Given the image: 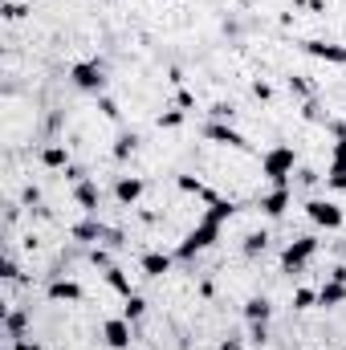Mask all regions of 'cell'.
I'll list each match as a JSON object with an SVG mask.
<instances>
[{
    "instance_id": "603a6c76",
    "label": "cell",
    "mask_w": 346,
    "mask_h": 350,
    "mask_svg": "<svg viewBox=\"0 0 346 350\" xmlns=\"http://www.w3.org/2000/svg\"><path fill=\"white\" fill-rule=\"evenodd\" d=\"M135 147H139V139H135V135H118V147H114V159H127V155H135Z\"/></svg>"
},
{
    "instance_id": "e0dca14e",
    "label": "cell",
    "mask_w": 346,
    "mask_h": 350,
    "mask_svg": "<svg viewBox=\"0 0 346 350\" xmlns=\"http://www.w3.org/2000/svg\"><path fill=\"white\" fill-rule=\"evenodd\" d=\"M41 163H45V167H62V172H66V167H70V151H66L62 143H53V147H45V151H41Z\"/></svg>"
},
{
    "instance_id": "5b68a950",
    "label": "cell",
    "mask_w": 346,
    "mask_h": 350,
    "mask_svg": "<svg viewBox=\"0 0 346 350\" xmlns=\"http://www.w3.org/2000/svg\"><path fill=\"white\" fill-rule=\"evenodd\" d=\"M306 216H310L318 228H326V232L343 228V208H338L334 200H310V204H306Z\"/></svg>"
},
{
    "instance_id": "9a60e30c",
    "label": "cell",
    "mask_w": 346,
    "mask_h": 350,
    "mask_svg": "<svg viewBox=\"0 0 346 350\" xmlns=\"http://www.w3.org/2000/svg\"><path fill=\"white\" fill-rule=\"evenodd\" d=\"M346 301V281H338V277H330L322 289H318V306H326V310H334V306H343Z\"/></svg>"
},
{
    "instance_id": "7a4b0ae2",
    "label": "cell",
    "mask_w": 346,
    "mask_h": 350,
    "mask_svg": "<svg viewBox=\"0 0 346 350\" xmlns=\"http://www.w3.org/2000/svg\"><path fill=\"white\" fill-rule=\"evenodd\" d=\"M293 167H297V155H293V147H273V151H265V159H261V172H265V179L273 183V187H285L289 183V175H293Z\"/></svg>"
},
{
    "instance_id": "484cf974",
    "label": "cell",
    "mask_w": 346,
    "mask_h": 350,
    "mask_svg": "<svg viewBox=\"0 0 346 350\" xmlns=\"http://www.w3.org/2000/svg\"><path fill=\"white\" fill-rule=\"evenodd\" d=\"M8 338H25V314H8Z\"/></svg>"
},
{
    "instance_id": "6da1fadb",
    "label": "cell",
    "mask_w": 346,
    "mask_h": 350,
    "mask_svg": "<svg viewBox=\"0 0 346 350\" xmlns=\"http://www.w3.org/2000/svg\"><path fill=\"white\" fill-rule=\"evenodd\" d=\"M216 241H220V220H212V216H204V220H200V224H196V228H191V232H187L183 241H179V249H175V257H179V261H191L196 253H204V249H212Z\"/></svg>"
},
{
    "instance_id": "ac0fdd59",
    "label": "cell",
    "mask_w": 346,
    "mask_h": 350,
    "mask_svg": "<svg viewBox=\"0 0 346 350\" xmlns=\"http://www.w3.org/2000/svg\"><path fill=\"white\" fill-rule=\"evenodd\" d=\"M106 281H110V289H114L118 297H131V293H135V289H131V277H127L118 265H110V269H106Z\"/></svg>"
},
{
    "instance_id": "ffe728a7",
    "label": "cell",
    "mask_w": 346,
    "mask_h": 350,
    "mask_svg": "<svg viewBox=\"0 0 346 350\" xmlns=\"http://www.w3.org/2000/svg\"><path fill=\"white\" fill-rule=\"evenodd\" d=\"M232 212H237V204H232V200H212V208H208V216H212V220H220V224H224V220H232Z\"/></svg>"
},
{
    "instance_id": "7402d4cb",
    "label": "cell",
    "mask_w": 346,
    "mask_h": 350,
    "mask_svg": "<svg viewBox=\"0 0 346 350\" xmlns=\"http://www.w3.org/2000/svg\"><path fill=\"white\" fill-rule=\"evenodd\" d=\"M179 187H183V191H191V196H204V200H216V196H212V191H208V187H204L200 179H191V175H179Z\"/></svg>"
},
{
    "instance_id": "3957f363",
    "label": "cell",
    "mask_w": 346,
    "mask_h": 350,
    "mask_svg": "<svg viewBox=\"0 0 346 350\" xmlns=\"http://www.w3.org/2000/svg\"><path fill=\"white\" fill-rule=\"evenodd\" d=\"M314 253H318V237H297V241L285 245V253H281V269H285V273H302Z\"/></svg>"
},
{
    "instance_id": "8fae6325",
    "label": "cell",
    "mask_w": 346,
    "mask_h": 350,
    "mask_svg": "<svg viewBox=\"0 0 346 350\" xmlns=\"http://www.w3.org/2000/svg\"><path fill=\"white\" fill-rule=\"evenodd\" d=\"M45 297H49V301H82V285L70 281V277H53V281L45 285Z\"/></svg>"
},
{
    "instance_id": "2e32d148",
    "label": "cell",
    "mask_w": 346,
    "mask_h": 350,
    "mask_svg": "<svg viewBox=\"0 0 346 350\" xmlns=\"http://www.w3.org/2000/svg\"><path fill=\"white\" fill-rule=\"evenodd\" d=\"M172 265H175V257L172 253H143V273L147 277H163V273H172Z\"/></svg>"
},
{
    "instance_id": "5bb4252c",
    "label": "cell",
    "mask_w": 346,
    "mask_h": 350,
    "mask_svg": "<svg viewBox=\"0 0 346 350\" xmlns=\"http://www.w3.org/2000/svg\"><path fill=\"white\" fill-rule=\"evenodd\" d=\"M74 200L82 204V212H86V216H98V183H94V179L74 183Z\"/></svg>"
},
{
    "instance_id": "4316f807",
    "label": "cell",
    "mask_w": 346,
    "mask_h": 350,
    "mask_svg": "<svg viewBox=\"0 0 346 350\" xmlns=\"http://www.w3.org/2000/svg\"><path fill=\"white\" fill-rule=\"evenodd\" d=\"M183 122V110H168L163 118H159V126H179Z\"/></svg>"
},
{
    "instance_id": "d4e9b609",
    "label": "cell",
    "mask_w": 346,
    "mask_h": 350,
    "mask_svg": "<svg viewBox=\"0 0 346 350\" xmlns=\"http://www.w3.org/2000/svg\"><path fill=\"white\" fill-rule=\"evenodd\" d=\"M314 301H318V293H314V289H297V293H293V310H310Z\"/></svg>"
},
{
    "instance_id": "7c38bea8",
    "label": "cell",
    "mask_w": 346,
    "mask_h": 350,
    "mask_svg": "<svg viewBox=\"0 0 346 350\" xmlns=\"http://www.w3.org/2000/svg\"><path fill=\"white\" fill-rule=\"evenodd\" d=\"M139 196H143V179H139V175H118L114 200H118V204H139Z\"/></svg>"
},
{
    "instance_id": "8992f818",
    "label": "cell",
    "mask_w": 346,
    "mask_h": 350,
    "mask_svg": "<svg viewBox=\"0 0 346 350\" xmlns=\"http://www.w3.org/2000/svg\"><path fill=\"white\" fill-rule=\"evenodd\" d=\"M326 187L334 191H346V131L338 126V143H334V159L326 167Z\"/></svg>"
},
{
    "instance_id": "d6986e66",
    "label": "cell",
    "mask_w": 346,
    "mask_h": 350,
    "mask_svg": "<svg viewBox=\"0 0 346 350\" xmlns=\"http://www.w3.org/2000/svg\"><path fill=\"white\" fill-rule=\"evenodd\" d=\"M269 314H273L269 297H249V301H245V318H249V322H269Z\"/></svg>"
},
{
    "instance_id": "44dd1931",
    "label": "cell",
    "mask_w": 346,
    "mask_h": 350,
    "mask_svg": "<svg viewBox=\"0 0 346 350\" xmlns=\"http://www.w3.org/2000/svg\"><path fill=\"white\" fill-rule=\"evenodd\" d=\"M143 310H147V301H143L139 293H131V297H127V310H122V318H127V322H139V318H143Z\"/></svg>"
},
{
    "instance_id": "f1b7e54d",
    "label": "cell",
    "mask_w": 346,
    "mask_h": 350,
    "mask_svg": "<svg viewBox=\"0 0 346 350\" xmlns=\"http://www.w3.org/2000/svg\"><path fill=\"white\" fill-rule=\"evenodd\" d=\"M12 350H41L37 342H29V338H12Z\"/></svg>"
},
{
    "instance_id": "277c9868",
    "label": "cell",
    "mask_w": 346,
    "mask_h": 350,
    "mask_svg": "<svg viewBox=\"0 0 346 350\" xmlns=\"http://www.w3.org/2000/svg\"><path fill=\"white\" fill-rule=\"evenodd\" d=\"M70 82L78 90H86V94H102L106 90V70H102V62H78V66H70Z\"/></svg>"
},
{
    "instance_id": "83f0119b",
    "label": "cell",
    "mask_w": 346,
    "mask_h": 350,
    "mask_svg": "<svg viewBox=\"0 0 346 350\" xmlns=\"http://www.w3.org/2000/svg\"><path fill=\"white\" fill-rule=\"evenodd\" d=\"M98 106H102V114H106V118H118V106H114L110 98H102V94H98Z\"/></svg>"
},
{
    "instance_id": "52a82bcc",
    "label": "cell",
    "mask_w": 346,
    "mask_h": 350,
    "mask_svg": "<svg viewBox=\"0 0 346 350\" xmlns=\"http://www.w3.org/2000/svg\"><path fill=\"white\" fill-rule=\"evenodd\" d=\"M204 135H208L212 143H220V147H232V151H245V147H249V143H245V135H241V131H232L228 122H208V126H204Z\"/></svg>"
},
{
    "instance_id": "f546056e",
    "label": "cell",
    "mask_w": 346,
    "mask_h": 350,
    "mask_svg": "<svg viewBox=\"0 0 346 350\" xmlns=\"http://www.w3.org/2000/svg\"><path fill=\"white\" fill-rule=\"evenodd\" d=\"M4 277H8V281H16V277H21V273H16V261H4Z\"/></svg>"
},
{
    "instance_id": "30bf717a",
    "label": "cell",
    "mask_w": 346,
    "mask_h": 350,
    "mask_svg": "<svg viewBox=\"0 0 346 350\" xmlns=\"http://www.w3.org/2000/svg\"><path fill=\"white\" fill-rule=\"evenodd\" d=\"M289 204H293L289 183H285V187H273V191H265V196H261V212H265V216H273V220H277V216H285V208H289Z\"/></svg>"
},
{
    "instance_id": "9c48e42d",
    "label": "cell",
    "mask_w": 346,
    "mask_h": 350,
    "mask_svg": "<svg viewBox=\"0 0 346 350\" xmlns=\"http://www.w3.org/2000/svg\"><path fill=\"white\" fill-rule=\"evenodd\" d=\"M302 49L318 62H330V66H346V49L334 41H302Z\"/></svg>"
},
{
    "instance_id": "cb8c5ba5",
    "label": "cell",
    "mask_w": 346,
    "mask_h": 350,
    "mask_svg": "<svg viewBox=\"0 0 346 350\" xmlns=\"http://www.w3.org/2000/svg\"><path fill=\"white\" fill-rule=\"evenodd\" d=\"M265 241H269L265 232H253V237H245V253H249V257H257V253H265Z\"/></svg>"
},
{
    "instance_id": "ba28073f",
    "label": "cell",
    "mask_w": 346,
    "mask_h": 350,
    "mask_svg": "<svg viewBox=\"0 0 346 350\" xmlns=\"http://www.w3.org/2000/svg\"><path fill=\"white\" fill-rule=\"evenodd\" d=\"M102 342L110 350H127L131 347V322H127V318H110V322L102 326Z\"/></svg>"
},
{
    "instance_id": "4fadbf2b",
    "label": "cell",
    "mask_w": 346,
    "mask_h": 350,
    "mask_svg": "<svg viewBox=\"0 0 346 350\" xmlns=\"http://www.w3.org/2000/svg\"><path fill=\"white\" fill-rule=\"evenodd\" d=\"M74 237L86 241V245H94V241H110V228H106L98 216H90V220H82V224H74Z\"/></svg>"
}]
</instances>
